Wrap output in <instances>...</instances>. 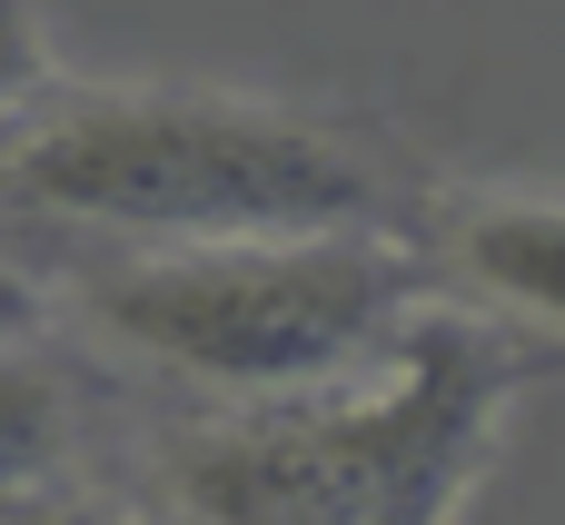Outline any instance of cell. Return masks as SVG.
<instances>
[{
    "instance_id": "cell-6",
    "label": "cell",
    "mask_w": 565,
    "mask_h": 525,
    "mask_svg": "<svg viewBox=\"0 0 565 525\" xmlns=\"http://www.w3.org/2000/svg\"><path fill=\"white\" fill-rule=\"evenodd\" d=\"M50 89V40H40V10L30 0H0V129Z\"/></svg>"
},
{
    "instance_id": "cell-3",
    "label": "cell",
    "mask_w": 565,
    "mask_h": 525,
    "mask_svg": "<svg viewBox=\"0 0 565 525\" xmlns=\"http://www.w3.org/2000/svg\"><path fill=\"white\" fill-rule=\"evenodd\" d=\"M427 298H447V288H437V258L417 248V228L139 248L89 278V318L119 357H139L179 387H209L228 407L367 377Z\"/></svg>"
},
{
    "instance_id": "cell-1",
    "label": "cell",
    "mask_w": 565,
    "mask_h": 525,
    "mask_svg": "<svg viewBox=\"0 0 565 525\" xmlns=\"http://www.w3.org/2000/svg\"><path fill=\"white\" fill-rule=\"evenodd\" d=\"M546 347L487 308L427 298L407 338L338 387L258 397L169 447L189 525H457Z\"/></svg>"
},
{
    "instance_id": "cell-8",
    "label": "cell",
    "mask_w": 565,
    "mask_h": 525,
    "mask_svg": "<svg viewBox=\"0 0 565 525\" xmlns=\"http://www.w3.org/2000/svg\"><path fill=\"white\" fill-rule=\"evenodd\" d=\"M40 328H50V298H40V278L0 258V338H40Z\"/></svg>"
},
{
    "instance_id": "cell-4",
    "label": "cell",
    "mask_w": 565,
    "mask_h": 525,
    "mask_svg": "<svg viewBox=\"0 0 565 525\" xmlns=\"http://www.w3.org/2000/svg\"><path fill=\"white\" fill-rule=\"evenodd\" d=\"M417 248L437 258V288H457L467 308H487L526 338H565V189L437 199Z\"/></svg>"
},
{
    "instance_id": "cell-5",
    "label": "cell",
    "mask_w": 565,
    "mask_h": 525,
    "mask_svg": "<svg viewBox=\"0 0 565 525\" xmlns=\"http://www.w3.org/2000/svg\"><path fill=\"white\" fill-rule=\"evenodd\" d=\"M79 467V377L40 338H0V496Z\"/></svg>"
},
{
    "instance_id": "cell-7",
    "label": "cell",
    "mask_w": 565,
    "mask_h": 525,
    "mask_svg": "<svg viewBox=\"0 0 565 525\" xmlns=\"http://www.w3.org/2000/svg\"><path fill=\"white\" fill-rule=\"evenodd\" d=\"M0 525H139V516H119V506H99V496H79V486L60 476V486H20V496H0Z\"/></svg>"
},
{
    "instance_id": "cell-2",
    "label": "cell",
    "mask_w": 565,
    "mask_h": 525,
    "mask_svg": "<svg viewBox=\"0 0 565 525\" xmlns=\"http://www.w3.org/2000/svg\"><path fill=\"white\" fill-rule=\"evenodd\" d=\"M0 199L129 248L407 228L377 149L238 89H40L0 129Z\"/></svg>"
}]
</instances>
